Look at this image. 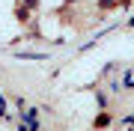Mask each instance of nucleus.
<instances>
[{
  "label": "nucleus",
  "mask_w": 134,
  "mask_h": 131,
  "mask_svg": "<svg viewBox=\"0 0 134 131\" xmlns=\"http://www.w3.org/2000/svg\"><path fill=\"white\" fill-rule=\"evenodd\" d=\"M125 87H131V89H134V72H128V75H125Z\"/></svg>",
  "instance_id": "f257e3e1"
}]
</instances>
